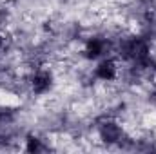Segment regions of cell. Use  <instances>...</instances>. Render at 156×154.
I'll return each instance as SVG.
<instances>
[{"mask_svg":"<svg viewBox=\"0 0 156 154\" xmlns=\"http://www.w3.org/2000/svg\"><path fill=\"white\" fill-rule=\"evenodd\" d=\"M120 53L129 58V60H134L136 64L149 58V45L147 42L142 38H131L127 42H123V45L120 47Z\"/></svg>","mask_w":156,"mask_h":154,"instance_id":"1","label":"cell"},{"mask_svg":"<svg viewBox=\"0 0 156 154\" xmlns=\"http://www.w3.org/2000/svg\"><path fill=\"white\" fill-rule=\"evenodd\" d=\"M100 132V138L105 142V143H120L122 138H123V132L120 129V125L115 121H104L98 129Z\"/></svg>","mask_w":156,"mask_h":154,"instance_id":"2","label":"cell"},{"mask_svg":"<svg viewBox=\"0 0 156 154\" xmlns=\"http://www.w3.org/2000/svg\"><path fill=\"white\" fill-rule=\"evenodd\" d=\"M51 82H53V78H51V75L47 71H40V73H37L33 76V91L38 93V94L45 93L51 87Z\"/></svg>","mask_w":156,"mask_h":154,"instance_id":"3","label":"cell"},{"mask_svg":"<svg viewBox=\"0 0 156 154\" xmlns=\"http://www.w3.org/2000/svg\"><path fill=\"white\" fill-rule=\"evenodd\" d=\"M96 76L102 78V80H113L116 76V65L113 60H104L98 67H96Z\"/></svg>","mask_w":156,"mask_h":154,"instance_id":"4","label":"cell"},{"mask_svg":"<svg viewBox=\"0 0 156 154\" xmlns=\"http://www.w3.org/2000/svg\"><path fill=\"white\" fill-rule=\"evenodd\" d=\"M104 51H105V42L104 40H91L89 44H87V47H85V54H87V58H98L100 54H104Z\"/></svg>","mask_w":156,"mask_h":154,"instance_id":"5","label":"cell"},{"mask_svg":"<svg viewBox=\"0 0 156 154\" xmlns=\"http://www.w3.org/2000/svg\"><path fill=\"white\" fill-rule=\"evenodd\" d=\"M27 152H38V151H44V145L38 138H29L27 140V147H26Z\"/></svg>","mask_w":156,"mask_h":154,"instance_id":"6","label":"cell"},{"mask_svg":"<svg viewBox=\"0 0 156 154\" xmlns=\"http://www.w3.org/2000/svg\"><path fill=\"white\" fill-rule=\"evenodd\" d=\"M0 49H2V37H0Z\"/></svg>","mask_w":156,"mask_h":154,"instance_id":"7","label":"cell"}]
</instances>
